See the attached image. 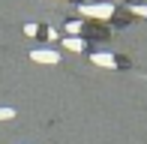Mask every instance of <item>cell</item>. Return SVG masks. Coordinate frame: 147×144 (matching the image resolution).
Segmentation results:
<instances>
[{"instance_id": "4", "label": "cell", "mask_w": 147, "mask_h": 144, "mask_svg": "<svg viewBox=\"0 0 147 144\" xmlns=\"http://www.w3.org/2000/svg\"><path fill=\"white\" fill-rule=\"evenodd\" d=\"M63 48H69V51H81L84 42H81L78 36H66V39H63Z\"/></svg>"}, {"instance_id": "3", "label": "cell", "mask_w": 147, "mask_h": 144, "mask_svg": "<svg viewBox=\"0 0 147 144\" xmlns=\"http://www.w3.org/2000/svg\"><path fill=\"white\" fill-rule=\"evenodd\" d=\"M90 60H93V66H105V69H114V66H117V60H114L111 54H93Z\"/></svg>"}, {"instance_id": "2", "label": "cell", "mask_w": 147, "mask_h": 144, "mask_svg": "<svg viewBox=\"0 0 147 144\" xmlns=\"http://www.w3.org/2000/svg\"><path fill=\"white\" fill-rule=\"evenodd\" d=\"M30 57H33L36 63H57V60H60V54H57L54 48H36Z\"/></svg>"}, {"instance_id": "6", "label": "cell", "mask_w": 147, "mask_h": 144, "mask_svg": "<svg viewBox=\"0 0 147 144\" xmlns=\"http://www.w3.org/2000/svg\"><path fill=\"white\" fill-rule=\"evenodd\" d=\"M12 117H15L12 108H0V120H12Z\"/></svg>"}, {"instance_id": "1", "label": "cell", "mask_w": 147, "mask_h": 144, "mask_svg": "<svg viewBox=\"0 0 147 144\" xmlns=\"http://www.w3.org/2000/svg\"><path fill=\"white\" fill-rule=\"evenodd\" d=\"M84 15H93V18H111V15H114V6H111V3H96V6H84Z\"/></svg>"}, {"instance_id": "5", "label": "cell", "mask_w": 147, "mask_h": 144, "mask_svg": "<svg viewBox=\"0 0 147 144\" xmlns=\"http://www.w3.org/2000/svg\"><path fill=\"white\" fill-rule=\"evenodd\" d=\"M78 30H81V21H69L66 24V33L69 36H78Z\"/></svg>"}]
</instances>
